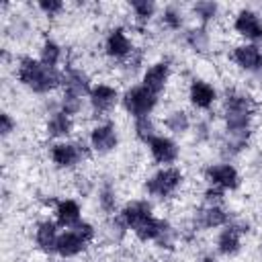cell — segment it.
<instances>
[{
  "label": "cell",
  "mask_w": 262,
  "mask_h": 262,
  "mask_svg": "<svg viewBox=\"0 0 262 262\" xmlns=\"http://www.w3.org/2000/svg\"><path fill=\"white\" fill-rule=\"evenodd\" d=\"M182 41H184V45H186L192 53L205 55V53L211 49V45H213V35H211V31H209V27L194 25V27L184 29Z\"/></svg>",
  "instance_id": "603a6c76"
},
{
  "label": "cell",
  "mask_w": 262,
  "mask_h": 262,
  "mask_svg": "<svg viewBox=\"0 0 262 262\" xmlns=\"http://www.w3.org/2000/svg\"><path fill=\"white\" fill-rule=\"evenodd\" d=\"M231 27L244 43H256V45L262 43V16L258 10L248 8V6L239 8L233 14Z\"/></svg>",
  "instance_id": "4fadbf2b"
},
{
  "label": "cell",
  "mask_w": 262,
  "mask_h": 262,
  "mask_svg": "<svg viewBox=\"0 0 262 262\" xmlns=\"http://www.w3.org/2000/svg\"><path fill=\"white\" fill-rule=\"evenodd\" d=\"M102 53L106 55V59L119 61V63H125L127 59H131L135 55V43L127 31V27L115 25L106 31L104 41H102Z\"/></svg>",
  "instance_id": "9c48e42d"
},
{
  "label": "cell",
  "mask_w": 262,
  "mask_h": 262,
  "mask_svg": "<svg viewBox=\"0 0 262 262\" xmlns=\"http://www.w3.org/2000/svg\"><path fill=\"white\" fill-rule=\"evenodd\" d=\"M260 16H262V4H260Z\"/></svg>",
  "instance_id": "e575fe53"
},
{
  "label": "cell",
  "mask_w": 262,
  "mask_h": 262,
  "mask_svg": "<svg viewBox=\"0 0 262 262\" xmlns=\"http://www.w3.org/2000/svg\"><path fill=\"white\" fill-rule=\"evenodd\" d=\"M74 117L63 113L61 108H55L47 115L45 119V125H43V131L45 135L51 139V141H63V139H70L72 133H74Z\"/></svg>",
  "instance_id": "7402d4cb"
},
{
  "label": "cell",
  "mask_w": 262,
  "mask_h": 262,
  "mask_svg": "<svg viewBox=\"0 0 262 262\" xmlns=\"http://www.w3.org/2000/svg\"><path fill=\"white\" fill-rule=\"evenodd\" d=\"M160 104V96L147 90L141 82L127 86L121 94V106L131 119H141V117H151L154 111Z\"/></svg>",
  "instance_id": "52a82bcc"
},
{
  "label": "cell",
  "mask_w": 262,
  "mask_h": 262,
  "mask_svg": "<svg viewBox=\"0 0 262 262\" xmlns=\"http://www.w3.org/2000/svg\"><path fill=\"white\" fill-rule=\"evenodd\" d=\"M186 98H188L192 108H196V111H211L217 104V100H219V90L209 80L194 76L188 82Z\"/></svg>",
  "instance_id": "2e32d148"
},
{
  "label": "cell",
  "mask_w": 262,
  "mask_h": 262,
  "mask_svg": "<svg viewBox=\"0 0 262 262\" xmlns=\"http://www.w3.org/2000/svg\"><path fill=\"white\" fill-rule=\"evenodd\" d=\"M160 23L168 31H184L186 14L178 4H168L160 10Z\"/></svg>",
  "instance_id": "f1b7e54d"
},
{
  "label": "cell",
  "mask_w": 262,
  "mask_h": 262,
  "mask_svg": "<svg viewBox=\"0 0 262 262\" xmlns=\"http://www.w3.org/2000/svg\"><path fill=\"white\" fill-rule=\"evenodd\" d=\"M14 76L16 82L27 88L33 94H51L53 90L61 88V78H63V70L59 68H51L47 63H43L39 57L33 55H23L16 61L14 68Z\"/></svg>",
  "instance_id": "7a4b0ae2"
},
{
  "label": "cell",
  "mask_w": 262,
  "mask_h": 262,
  "mask_svg": "<svg viewBox=\"0 0 262 262\" xmlns=\"http://www.w3.org/2000/svg\"><path fill=\"white\" fill-rule=\"evenodd\" d=\"M256 98L242 88H227L221 98V117H223V137L221 154L233 158L242 154L254 133L256 119Z\"/></svg>",
  "instance_id": "6da1fadb"
},
{
  "label": "cell",
  "mask_w": 262,
  "mask_h": 262,
  "mask_svg": "<svg viewBox=\"0 0 262 262\" xmlns=\"http://www.w3.org/2000/svg\"><path fill=\"white\" fill-rule=\"evenodd\" d=\"M117 215L125 223V227L131 231L133 227H137L139 223H143L145 219H149L156 213H154V205L149 199H131L121 207V211Z\"/></svg>",
  "instance_id": "44dd1931"
},
{
  "label": "cell",
  "mask_w": 262,
  "mask_h": 262,
  "mask_svg": "<svg viewBox=\"0 0 262 262\" xmlns=\"http://www.w3.org/2000/svg\"><path fill=\"white\" fill-rule=\"evenodd\" d=\"M164 127L172 137H184L192 129V119L184 108H172L164 117Z\"/></svg>",
  "instance_id": "cb8c5ba5"
},
{
  "label": "cell",
  "mask_w": 262,
  "mask_h": 262,
  "mask_svg": "<svg viewBox=\"0 0 262 262\" xmlns=\"http://www.w3.org/2000/svg\"><path fill=\"white\" fill-rule=\"evenodd\" d=\"M250 233V221L246 219H233L223 225L219 231H217V237H215V250L219 256H225V258H233L242 252L244 248V237Z\"/></svg>",
  "instance_id": "ba28073f"
},
{
  "label": "cell",
  "mask_w": 262,
  "mask_h": 262,
  "mask_svg": "<svg viewBox=\"0 0 262 262\" xmlns=\"http://www.w3.org/2000/svg\"><path fill=\"white\" fill-rule=\"evenodd\" d=\"M229 57L237 70L252 76H262V45L242 41L231 47Z\"/></svg>",
  "instance_id": "9a60e30c"
},
{
  "label": "cell",
  "mask_w": 262,
  "mask_h": 262,
  "mask_svg": "<svg viewBox=\"0 0 262 262\" xmlns=\"http://www.w3.org/2000/svg\"><path fill=\"white\" fill-rule=\"evenodd\" d=\"M14 131H16V119L8 111H2V115H0V137L8 139Z\"/></svg>",
  "instance_id": "1f68e13d"
},
{
  "label": "cell",
  "mask_w": 262,
  "mask_h": 262,
  "mask_svg": "<svg viewBox=\"0 0 262 262\" xmlns=\"http://www.w3.org/2000/svg\"><path fill=\"white\" fill-rule=\"evenodd\" d=\"M231 221V213L225 205H209L203 203L201 209L194 213V229H221Z\"/></svg>",
  "instance_id": "ffe728a7"
},
{
  "label": "cell",
  "mask_w": 262,
  "mask_h": 262,
  "mask_svg": "<svg viewBox=\"0 0 262 262\" xmlns=\"http://www.w3.org/2000/svg\"><path fill=\"white\" fill-rule=\"evenodd\" d=\"M190 12L192 16L196 18L199 25L203 27H209L211 23H215L221 14V4L219 2H213V0H201V2H194L190 6Z\"/></svg>",
  "instance_id": "484cf974"
},
{
  "label": "cell",
  "mask_w": 262,
  "mask_h": 262,
  "mask_svg": "<svg viewBox=\"0 0 262 262\" xmlns=\"http://www.w3.org/2000/svg\"><path fill=\"white\" fill-rule=\"evenodd\" d=\"M194 135L199 139H209L211 137V123L209 121H199L194 125Z\"/></svg>",
  "instance_id": "d6a6232c"
},
{
  "label": "cell",
  "mask_w": 262,
  "mask_h": 262,
  "mask_svg": "<svg viewBox=\"0 0 262 262\" xmlns=\"http://www.w3.org/2000/svg\"><path fill=\"white\" fill-rule=\"evenodd\" d=\"M121 90L111 84V82H94L92 88H90V94H88V108L90 113L102 121L106 115H111L117 104H121Z\"/></svg>",
  "instance_id": "30bf717a"
},
{
  "label": "cell",
  "mask_w": 262,
  "mask_h": 262,
  "mask_svg": "<svg viewBox=\"0 0 262 262\" xmlns=\"http://www.w3.org/2000/svg\"><path fill=\"white\" fill-rule=\"evenodd\" d=\"M88 143L76 141V139H63V141H51L47 147V158L53 168L72 172L78 170L88 160Z\"/></svg>",
  "instance_id": "8992f818"
},
{
  "label": "cell",
  "mask_w": 262,
  "mask_h": 262,
  "mask_svg": "<svg viewBox=\"0 0 262 262\" xmlns=\"http://www.w3.org/2000/svg\"><path fill=\"white\" fill-rule=\"evenodd\" d=\"M170 78H172V63L170 59H158L154 63H149L143 74H141V84L151 90L154 94L162 96V92H166L168 84H170Z\"/></svg>",
  "instance_id": "ac0fdd59"
},
{
  "label": "cell",
  "mask_w": 262,
  "mask_h": 262,
  "mask_svg": "<svg viewBox=\"0 0 262 262\" xmlns=\"http://www.w3.org/2000/svg\"><path fill=\"white\" fill-rule=\"evenodd\" d=\"M39 59L51 68H59V63L63 61V47L57 39L53 37H45L39 45Z\"/></svg>",
  "instance_id": "4316f807"
},
{
  "label": "cell",
  "mask_w": 262,
  "mask_h": 262,
  "mask_svg": "<svg viewBox=\"0 0 262 262\" xmlns=\"http://www.w3.org/2000/svg\"><path fill=\"white\" fill-rule=\"evenodd\" d=\"M196 262H219V260H217L213 254H203V256H201Z\"/></svg>",
  "instance_id": "836d02e7"
},
{
  "label": "cell",
  "mask_w": 262,
  "mask_h": 262,
  "mask_svg": "<svg viewBox=\"0 0 262 262\" xmlns=\"http://www.w3.org/2000/svg\"><path fill=\"white\" fill-rule=\"evenodd\" d=\"M53 219L61 229H72L84 221V211L78 199L61 196L53 203Z\"/></svg>",
  "instance_id": "d6986e66"
},
{
  "label": "cell",
  "mask_w": 262,
  "mask_h": 262,
  "mask_svg": "<svg viewBox=\"0 0 262 262\" xmlns=\"http://www.w3.org/2000/svg\"><path fill=\"white\" fill-rule=\"evenodd\" d=\"M203 178H205L207 186L219 188L223 192H235L242 186V174L235 168V164H231L229 160L209 164L203 170Z\"/></svg>",
  "instance_id": "8fae6325"
},
{
  "label": "cell",
  "mask_w": 262,
  "mask_h": 262,
  "mask_svg": "<svg viewBox=\"0 0 262 262\" xmlns=\"http://www.w3.org/2000/svg\"><path fill=\"white\" fill-rule=\"evenodd\" d=\"M92 84L94 82L82 68L68 66L63 70V78H61V96L57 100V108L76 117L84 108V100H88Z\"/></svg>",
  "instance_id": "3957f363"
},
{
  "label": "cell",
  "mask_w": 262,
  "mask_h": 262,
  "mask_svg": "<svg viewBox=\"0 0 262 262\" xmlns=\"http://www.w3.org/2000/svg\"><path fill=\"white\" fill-rule=\"evenodd\" d=\"M96 235H98V229L94 227V223L84 219L80 225H76L72 229H63L59 233L55 256L61 260L78 258V256L86 254V250L96 242Z\"/></svg>",
  "instance_id": "5b68a950"
},
{
  "label": "cell",
  "mask_w": 262,
  "mask_h": 262,
  "mask_svg": "<svg viewBox=\"0 0 262 262\" xmlns=\"http://www.w3.org/2000/svg\"><path fill=\"white\" fill-rule=\"evenodd\" d=\"M35 6H37V10H39L43 16H47V18H55V16H59V14L66 10V4H63L61 0H39Z\"/></svg>",
  "instance_id": "4dcf8cb0"
},
{
  "label": "cell",
  "mask_w": 262,
  "mask_h": 262,
  "mask_svg": "<svg viewBox=\"0 0 262 262\" xmlns=\"http://www.w3.org/2000/svg\"><path fill=\"white\" fill-rule=\"evenodd\" d=\"M147 151H149V158L154 160V164H158V166H176V162L182 156L180 143L176 141V137H172L168 133H158L147 143Z\"/></svg>",
  "instance_id": "5bb4252c"
},
{
  "label": "cell",
  "mask_w": 262,
  "mask_h": 262,
  "mask_svg": "<svg viewBox=\"0 0 262 262\" xmlns=\"http://www.w3.org/2000/svg\"><path fill=\"white\" fill-rule=\"evenodd\" d=\"M96 205L98 209L108 215V217H115L121 207H119V192H117V186L111 182V180H104L100 186H98V192H96Z\"/></svg>",
  "instance_id": "d4e9b609"
},
{
  "label": "cell",
  "mask_w": 262,
  "mask_h": 262,
  "mask_svg": "<svg viewBox=\"0 0 262 262\" xmlns=\"http://www.w3.org/2000/svg\"><path fill=\"white\" fill-rule=\"evenodd\" d=\"M186 182L182 168L178 166H160L143 180V190L154 201H170L174 199Z\"/></svg>",
  "instance_id": "277c9868"
},
{
  "label": "cell",
  "mask_w": 262,
  "mask_h": 262,
  "mask_svg": "<svg viewBox=\"0 0 262 262\" xmlns=\"http://www.w3.org/2000/svg\"><path fill=\"white\" fill-rule=\"evenodd\" d=\"M129 10L133 12V20L139 27H147L158 16V4L151 0H131Z\"/></svg>",
  "instance_id": "83f0119b"
},
{
  "label": "cell",
  "mask_w": 262,
  "mask_h": 262,
  "mask_svg": "<svg viewBox=\"0 0 262 262\" xmlns=\"http://www.w3.org/2000/svg\"><path fill=\"white\" fill-rule=\"evenodd\" d=\"M61 227L55 223V219H49V217H43L39 219L35 225H33V244L35 248L41 252V254H55V248H57V239H59V231Z\"/></svg>",
  "instance_id": "e0dca14e"
},
{
  "label": "cell",
  "mask_w": 262,
  "mask_h": 262,
  "mask_svg": "<svg viewBox=\"0 0 262 262\" xmlns=\"http://www.w3.org/2000/svg\"><path fill=\"white\" fill-rule=\"evenodd\" d=\"M133 135L139 143L147 145L156 135H158V125L154 121V117H141V119H133Z\"/></svg>",
  "instance_id": "f546056e"
},
{
  "label": "cell",
  "mask_w": 262,
  "mask_h": 262,
  "mask_svg": "<svg viewBox=\"0 0 262 262\" xmlns=\"http://www.w3.org/2000/svg\"><path fill=\"white\" fill-rule=\"evenodd\" d=\"M61 262H70V260H61Z\"/></svg>",
  "instance_id": "d590c367"
},
{
  "label": "cell",
  "mask_w": 262,
  "mask_h": 262,
  "mask_svg": "<svg viewBox=\"0 0 262 262\" xmlns=\"http://www.w3.org/2000/svg\"><path fill=\"white\" fill-rule=\"evenodd\" d=\"M121 133L117 123L113 121H98L88 131V149L96 156H108L119 147Z\"/></svg>",
  "instance_id": "7c38bea8"
}]
</instances>
